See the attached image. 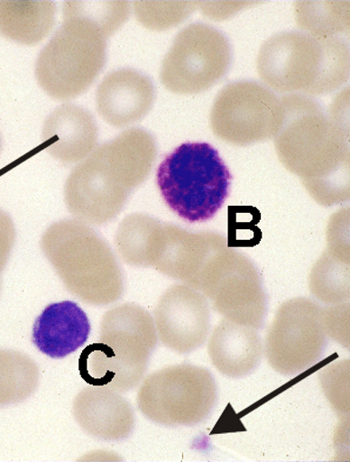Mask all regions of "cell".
Wrapping results in <instances>:
<instances>
[{
	"label": "cell",
	"mask_w": 350,
	"mask_h": 462,
	"mask_svg": "<svg viewBox=\"0 0 350 462\" xmlns=\"http://www.w3.org/2000/svg\"><path fill=\"white\" fill-rule=\"evenodd\" d=\"M280 99L283 118L273 138L280 162L301 178L317 203H345L350 197L348 135L309 96L290 93Z\"/></svg>",
	"instance_id": "cell-1"
},
{
	"label": "cell",
	"mask_w": 350,
	"mask_h": 462,
	"mask_svg": "<svg viewBox=\"0 0 350 462\" xmlns=\"http://www.w3.org/2000/svg\"><path fill=\"white\" fill-rule=\"evenodd\" d=\"M157 154L153 135L137 127L103 143L66 180L65 203L69 213L87 225L110 223L149 178Z\"/></svg>",
	"instance_id": "cell-2"
},
{
	"label": "cell",
	"mask_w": 350,
	"mask_h": 462,
	"mask_svg": "<svg viewBox=\"0 0 350 462\" xmlns=\"http://www.w3.org/2000/svg\"><path fill=\"white\" fill-rule=\"evenodd\" d=\"M158 343L153 317L142 306L111 309L101 319L99 343L81 352V378L88 385L130 391L142 382Z\"/></svg>",
	"instance_id": "cell-3"
},
{
	"label": "cell",
	"mask_w": 350,
	"mask_h": 462,
	"mask_svg": "<svg viewBox=\"0 0 350 462\" xmlns=\"http://www.w3.org/2000/svg\"><path fill=\"white\" fill-rule=\"evenodd\" d=\"M41 246L73 296L89 305H110L122 298L124 274L110 245L78 220H60L48 227Z\"/></svg>",
	"instance_id": "cell-4"
},
{
	"label": "cell",
	"mask_w": 350,
	"mask_h": 462,
	"mask_svg": "<svg viewBox=\"0 0 350 462\" xmlns=\"http://www.w3.org/2000/svg\"><path fill=\"white\" fill-rule=\"evenodd\" d=\"M232 174L216 147L185 143L167 154L157 170V185L170 211L188 223L216 216L231 191Z\"/></svg>",
	"instance_id": "cell-5"
},
{
	"label": "cell",
	"mask_w": 350,
	"mask_h": 462,
	"mask_svg": "<svg viewBox=\"0 0 350 462\" xmlns=\"http://www.w3.org/2000/svg\"><path fill=\"white\" fill-rule=\"evenodd\" d=\"M107 37L98 25L64 13L63 25L41 50L36 78L50 97L75 99L87 92L106 63Z\"/></svg>",
	"instance_id": "cell-6"
},
{
	"label": "cell",
	"mask_w": 350,
	"mask_h": 462,
	"mask_svg": "<svg viewBox=\"0 0 350 462\" xmlns=\"http://www.w3.org/2000/svg\"><path fill=\"white\" fill-rule=\"evenodd\" d=\"M216 402V380L211 371L190 364L152 373L137 395L139 411L150 421L166 427L201 424Z\"/></svg>",
	"instance_id": "cell-7"
},
{
	"label": "cell",
	"mask_w": 350,
	"mask_h": 462,
	"mask_svg": "<svg viewBox=\"0 0 350 462\" xmlns=\"http://www.w3.org/2000/svg\"><path fill=\"white\" fill-rule=\"evenodd\" d=\"M198 290L226 319L262 328L267 294L258 267L247 255L228 246L216 252L201 271Z\"/></svg>",
	"instance_id": "cell-8"
},
{
	"label": "cell",
	"mask_w": 350,
	"mask_h": 462,
	"mask_svg": "<svg viewBox=\"0 0 350 462\" xmlns=\"http://www.w3.org/2000/svg\"><path fill=\"white\" fill-rule=\"evenodd\" d=\"M231 63V44L225 33L193 23L177 34L163 58L161 84L177 95H198L219 83Z\"/></svg>",
	"instance_id": "cell-9"
},
{
	"label": "cell",
	"mask_w": 350,
	"mask_h": 462,
	"mask_svg": "<svg viewBox=\"0 0 350 462\" xmlns=\"http://www.w3.org/2000/svg\"><path fill=\"white\" fill-rule=\"evenodd\" d=\"M282 118L281 99L273 91L256 81L240 80L217 93L209 122L221 141L248 146L273 139Z\"/></svg>",
	"instance_id": "cell-10"
},
{
	"label": "cell",
	"mask_w": 350,
	"mask_h": 462,
	"mask_svg": "<svg viewBox=\"0 0 350 462\" xmlns=\"http://www.w3.org/2000/svg\"><path fill=\"white\" fill-rule=\"evenodd\" d=\"M327 346L324 309L309 298L283 302L267 332L264 355L279 374L294 376L322 359Z\"/></svg>",
	"instance_id": "cell-11"
},
{
	"label": "cell",
	"mask_w": 350,
	"mask_h": 462,
	"mask_svg": "<svg viewBox=\"0 0 350 462\" xmlns=\"http://www.w3.org/2000/svg\"><path fill=\"white\" fill-rule=\"evenodd\" d=\"M320 38L300 31H287L268 38L256 60V69L272 91L309 96L320 78Z\"/></svg>",
	"instance_id": "cell-12"
},
{
	"label": "cell",
	"mask_w": 350,
	"mask_h": 462,
	"mask_svg": "<svg viewBox=\"0 0 350 462\" xmlns=\"http://www.w3.org/2000/svg\"><path fill=\"white\" fill-rule=\"evenodd\" d=\"M153 319L159 339L179 355L204 346L211 331L208 299L186 283L173 285L162 293Z\"/></svg>",
	"instance_id": "cell-13"
},
{
	"label": "cell",
	"mask_w": 350,
	"mask_h": 462,
	"mask_svg": "<svg viewBox=\"0 0 350 462\" xmlns=\"http://www.w3.org/2000/svg\"><path fill=\"white\" fill-rule=\"evenodd\" d=\"M227 246V239L219 233H192L173 224L163 223L153 267L198 290L206 263L216 252Z\"/></svg>",
	"instance_id": "cell-14"
},
{
	"label": "cell",
	"mask_w": 350,
	"mask_h": 462,
	"mask_svg": "<svg viewBox=\"0 0 350 462\" xmlns=\"http://www.w3.org/2000/svg\"><path fill=\"white\" fill-rule=\"evenodd\" d=\"M157 92L150 77L134 69L108 73L97 90V110L111 126L127 127L150 114Z\"/></svg>",
	"instance_id": "cell-15"
},
{
	"label": "cell",
	"mask_w": 350,
	"mask_h": 462,
	"mask_svg": "<svg viewBox=\"0 0 350 462\" xmlns=\"http://www.w3.org/2000/svg\"><path fill=\"white\" fill-rule=\"evenodd\" d=\"M73 415L84 432L100 440H124L134 432L135 425L131 403L105 386L85 387L73 402Z\"/></svg>",
	"instance_id": "cell-16"
},
{
	"label": "cell",
	"mask_w": 350,
	"mask_h": 462,
	"mask_svg": "<svg viewBox=\"0 0 350 462\" xmlns=\"http://www.w3.org/2000/svg\"><path fill=\"white\" fill-rule=\"evenodd\" d=\"M91 322L75 301L51 304L34 321L32 343L42 355L64 359L88 343Z\"/></svg>",
	"instance_id": "cell-17"
},
{
	"label": "cell",
	"mask_w": 350,
	"mask_h": 462,
	"mask_svg": "<svg viewBox=\"0 0 350 462\" xmlns=\"http://www.w3.org/2000/svg\"><path fill=\"white\" fill-rule=\"evenodd\" d=\"M41 138L42 145L52 157L71 164L95 151L98 143V126L88 110L66 104L48 116Z\"/></svg>",
	"instance_id": "cell-18"
},
{
	"label": "cell",
	"mask_w": 350,
	"mask_h": 462,
	"mask_svg": "<svg viewBox=\"0 0 350 462\" xmlns=\"http://www.w3.org/2000/svg\"><path fill=\"white\" fill-rule=\"evenodd\" d=\"M259 329L226 319L213 329L208 355L213 366L228 378L251 375L262 364L264 346Z\"/></svg>",
	"instance_id": "cell-19"
},
{
	"label": "cell",
	"mask_w": 350,
	"mask_h": 462,
	"mask_svg": "<svg viewBox=\"0 0 350 462\" xmlns=\"http://www.w3.org/2000/svg\"><path fill=\"white\" fill-rule=\"evenodd\" d=\"M56 3L50 0H0V34L24 45L48 37L56 19Z\"/></svg>",
	"instance_id": "cell-20"
},
{
	"label": "cell",
	"mask_w": 350,
	"mask_h": 462,
	"mask_svg": "<svg viewBox=\"0 0 350 462\" xmlns=\"http://www.w3.org/2000/svg\"><path fill=\"white\" fill-rule=\"evenodd\" d=\"M162 223L143 213L127 216L115 233L120 258L134 267H153L161 242Z\"/></svg>",
	"instance_id": "cell-21"
},
{
	"label": "cell",
	"mask_w": 350,
	"mask_h": 462,
	"mask_svg": "<svg viewBox=\"0 0 350 462\" xmlns=\"http://www.w3.org/2000/svg\"><path fill=\"white\" fill-rule=\"evenodd\" d=\"M295 21L300 32L322 38L349 32L347 0H301L295 4Z\"/></svg>",
	"instance_id": "cell-22"
},
{
	"label": "cell",
	"mask_w": 350,
	"mask_h": 462,
	"mask_svg": "<svg viewBox=\"0 0 350 462\" xmlns=\"http://www.w3.org/2000/svg\"><path fill=\"white\" fill-rule=\"evenodd\" d=\"M39 385V368L29 356L0 348V409L25 402Z\"/></svg>",
	"instance_id": "cell-23"
},
{
	"label": "cell",
	"mask_w": 350,
	"mask_h": 462,
	"mask_svg": "<svg viewBox=\"0 0 350 462\" xmlns=\"http://www.w3.org/2000/svg\"><path fill=\"white\" fill-rule=\"evenodd\" d=\"M349 263L333 257L325 251L309 274V291L326 304L349 300Z\"/></svg>",
	"instance_id": "cell-24"
},
{
	"label": "cell",
	"mask_w": 350,
	"mask_h": 462,
	"mask_svg": "<svg viewBox=\"0 0 350 462\" xmlns=\"http://www.w3.org/2000/svg\"><path fill=\"white\" fill-rule=\"evenodd\" d=\"M322 66L320 78L310 96H325L337 91L348 80L350 71V49L347 39L342 36L320 38Z\"/></svg>",
	"instance_id": "cell-25"
},
{
	"label": "cell",
	"mask_w": 350,
	"mask_h": 462,
	"mask_svg": "<svg viewBox=\"0 0 350 462\" xmlns=\"http://www.w3.org/2000/svg\"><path fill=\"white\" fill-rule=\"evenodd\" d=\"M199 7V2H134V14L140 24L152 31H166L184 23Z\"/></svg>",
	"instance_id": "cell-26"
},
{
	"label": "cell",
	"mask_w": 350,
	"mask_h": 462,
	"mask_svg": "<svg viewBox=\"0 0 350 462\" xmlns=\"http://www.w3.org/2000/svg\"><path fill=\"white\" fill-rule=\"evenodd\" d=\"M64 13L88 19L108 38L125 24L131 6L128 2H65Z\"/></svg>",
	"instance_id": "cell-27"
},
{
	"label": "cell",
	"mask_w": 350,
	"mask_h": 462,
	"mask_svg": "<svg viewBox=\"0 0 350 462\" xmlns=\"http://www.w3.org/2000/svg\"><path fill=\"white\" fill-rule=\"evenodd\" d=\"M327 251L334 258L350 263L349 208H342L330 218L327 228Z\"/></svg>",
	"instance_id": "cell-28"
},
{
	"label": "cell",
	"mask_w": 350,
	"mask_h": 462,
	"mask_svg": "<svg viewBox=\"0 0 350 462\" xmlns=\"http://www.w3.org/2000/svg\"><path fill=\"white\" fill-rule=\"evenodd\" d=\"M327 336L349 348V302L324 309Z\"/></svg>",
	"instance_id": "cell-29"
},
{
	"label": "cell",
	"mask_w": 350,
	"mask_h": 462,
	"mask_svg": "<svg viewBox=\"0 0 350 462\" xmlns=\"http://www.w3.org/2000/svg\"><path fill=\"white\" fill-rule=\"evenodd\" d=\"M15 242V228L13 219L0 208V286H2V272L5 269L7 260Z\"/></svg>",
	"instance_id": "cell-30"
},
{
	"label": "cell",
	"mask_w": 350,
	"mask_h": 462,
	"mask_svg": "<svg viewBox=\"0 0 350 462\" xmlns=\"http://www.w3.org/2000/svg\"><path fill=\"white\" fill-rule=\"evenodd\" d=\"M252 2H199V7L205 17L211 18L213 21H225L233 17L248 5H253Z\"/></svg>",
	"instance_id": "cell-31"
},
{
	"label": "cell",
	"mask_w": 350,
	"mask_h": 462,
	"mask_svg": "<svg viewBox=\"0 0 350 462\" xmlns=\"http://www.w3.org/2000/svg\"><path fill=\"white\" fill-rule=\"evenodd\" d=\"M328 116L338 129L349 137V88L334 99Z\"/></svg>",
	"instance_id": "cell-32"
},
{
	"label": "cell",
	"mask_w": 350,
	"mask_h": 462,
	"mask_svg": "<svg viewBox=\"0 0 350 462\" xmlns=\"http://www.w3.org/2000/svg\"><path fill=\"white\" fill-rule=\"evenodd\" d=\"M0 149H2V141H0Z\"/></svg>",
	"instance_id": "cell-33"
}]
</instances>
